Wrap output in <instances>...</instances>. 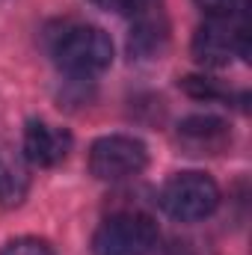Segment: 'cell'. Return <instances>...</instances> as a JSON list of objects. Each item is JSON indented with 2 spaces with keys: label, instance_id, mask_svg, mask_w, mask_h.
Masks as SVG:
<instances>
[{
  "label": "cell",
  "instance_id": "cell-5",
  "mask_svg": "<svg viewBox=\"0 0 252 255\" xmlns=\"http://www.w3.org/2000/svg\"><path fill=\"white\" fill-rule=\"evenodd\" d=\"M148 163V151L139 139L122 136V133H110L92 142L89 148V172L98 181H125L133 178L145 169Z\"/></svg>",
  "mask_w": 252,
  "mask_h": 255
},
{
  "label": "cell",
  "instance_id": "cell-8",
  "mask_svg": "<svg viewBox=\"0 0 252 255\" xmlns=\"http://www.w3.org/2000/svg\"><path fill=\"white\" fill-rule=\"evenodd\" d=\"M178 136L196 151H220L232 139L229 125L214 119V116H190V119H184L181 128H178Z\"/></svg>",
  "mask_w": 252,
  "mask_h": 255
},
{
  "label": "cell",
  "instance_id": "cell-1",
  "mask_svg": "<svg viewBox=\"0 0 252 255\" xmlns=\"http://www.w3.org/2000/svg\"><path fill=\"white\" fill-rule=\"evenodd\" d=\"M54 60L68 74H98L113 63V39L101 27H68L54 42Z\"/></svg>",
  "mask_w": 252,
  "mask_h": 255
},
{
  "label": "cell",
  "instance_id": "cell-6",
  "mask_svg": "<svg viewBox=\"0 0 252 255\" xmlns=\"http://www.w3.org/2000/svg\"><path fill=\"white\" fill-rule=\"evenodd\" d=\"M71 133L65 128L48 125L42 119H33L24 128V142H21V154L27 157V163L33 166H57L63 163L71 151Z\"/></svg>",
  "mask_w": 252,
  "mask_h": 255
},
{
  "label": "cell",
  "instance_id": "cell-4",
  "mask_svg": "<svg viewBox=\"0 0 252 255\" xmlns=\"http://www.w3.org/2000/svg\"><path fill=\"white\" fill-rule=\"evenodd\" d=\"M193 57L211 68L229 65L232 57L250 60V27L238 18H211L193 36Z\"/></svg>",
  "mask_w": 252,
  "mask_h": 255
},
{
  "label": "cell",
  "instance_id": "cell-12",
  "mask_svg": "<svg viewBox=\"0 0 252 255\" xmlns=\"http://www.w3.org/2000/svg\"><path fill=\"white\" fill-rule=\"evenodd\" d=\"M196 3L211 18H241L250 6V0H196Z\"/></svg>",
  "mask_w": 252,
  "mask_h": 255
},
{
  "label": "cell",
  "instance_id": "cell-10",
  "mask_svg": "<svg viewBox=\"0 0 252 255\" xmlns=\"http://www.w3.org/2000/svg\"><path fill=\"white\" fill-rule=\"evenodd\" d=\"M107 6H113L119 15L130 18L133 24H136V21H148V18L163 15V12H160L163 0H107Z\"/></svg>",
  "mask_w": 252,
  "mask_h": 255
},
{
  "label": "cell",
  "instance_id": "cell-2",
  "mask_svg": "<svg viewBox=\"0 0 252 255\" xmlns=\"http://www.w3.org/2000/svg\"><path fill=\"white\" fill-rule=\"evenodd\" d=\"M217 205H220V187L205 172H178L160 190V208L178 223L205 220L217 211Z\"/></svg>",
  "mask_w": 252,
  "mask_h": 255
},
{
  "label": "cell",
  "instance_id": "cell-7",
  "mask_svg": "<svg viewBox=\"0 0 252 255\" xmlns=\"http://www.w3.org/2000/svg\"><path fill=\"white\" fill-rule=\"evenodd\" d=\"M27 190H30L27 157L12 151L9 145H0V205L3 208L21 205Z\"/></svg>",
  "mask_w": 252,
  "mask_h": 255
},
{
  "label": "cell",
  "instance_id": "cell-11",
  "mask_svg": "<svg viewBox=\"0 0 252 255\" xmlns=\"http://www.w3.org/2000/svg\"><path fill=\"white\" fill-rule=\"evenodd\" d=\"M0 255H54L51 241L45 238H33V235H24V238H12L0 247Z\"/></svg>",
  "mask_w": 252,
  "mask_h": 255
},
{
  "label": "cell",
  "instance_id": "cell-9",
  "mask_svg": "<svg viewBox=\"0 0 252 255\" xmlns=\"http://www.w3.org/2000/svg\"><path fill=\"white\" fill-rule=\"evenodd\" d=\"M166 33H169V27H166L163 15L148 18V21H136L133 30H130V42H127V48H130L133 57H154V54L163 51V45H166Z\"/></svg>",
  "mask_w": 252,
  "mask_h": 255
},
{
  "label": "cell",
  "instance_id": "cell-3",
  "mask_svg": "<svg viewBox=\"0 0 252 255\" xmlns=\"http://www.w3.org/2000/svg\"><path fill=\"white\" fill-rule=\"evenodd\" d=\"M157 247V226L145 214H116L92 238V255H148Z\"/></svg>",
  "mask_w": 252,
  "mask_h": 255
}]
</instances>
